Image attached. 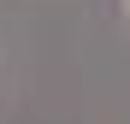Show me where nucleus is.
Instances as JSON below:
<instances>
[{
	"mask_svg": "<svg viewBox=\"0 0 130 124\" xmlns=\"http://www.w3.org/2000/svg\"><path fill=\"white\" fill-rule=\"evenodd\" d=\"M124 18H130V0H124Z\"/></svg>",
	"mask_w": 130,
	"mask_h": 124,
	"instance_id": "1",
	"label": "nucleus"
}]
</instances>
